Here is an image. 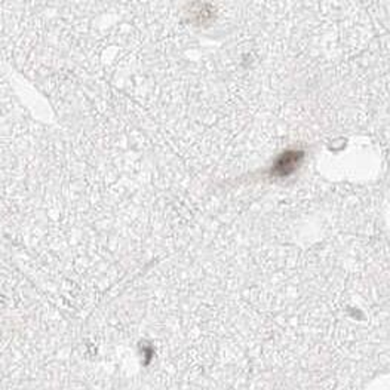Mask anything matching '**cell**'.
Wrapping results in <instances>:
<instances>
[{"instance_id": "6da1fadb", "label": "cell", "mask_w": 390, "mask_h": 390, "mask_svg": "<svg viewBox=\"0 0 390 390\" xmlns=\"http://www.w3.org/2000/svg\"><path fill=\"white\" fill-rule=\"evenodd\" d=\"M304 158V153L301 150H287L275 162L271 174L276 177H288L295 170L300 167V163Z\"/></svg>"}]
</instances>
